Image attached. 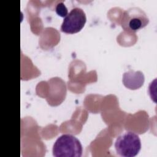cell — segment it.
<instances>
[{
	"label": "cell",
	"mask_w": 157,
	"mask_h": 157,
	"mask_svg": "<svg viewBox=\"0 0 157 157\" xmlns=\"http://www.w3.org/2000/svg\"><path fill=\"white\" fill-rule=\"evenodd\" d=\"M52 152L55 157H80L83 148L80 141L75 136L64 134L56 140Z\"/></svg>",
	"instance_id": "6da1fadb"
},
{
	"label": "cell",
	"mask_w": 157,
	"mask_h": 157,
	"mask_svg": "<svg viewBox=\"0 0 157 157\" xmlns=\"http://www.w3.org/2000/svg\"><path fill=\"white\" fill-rule=\"evenodd\" d=\"M117 153L123 157H134L141 149V141L139 136L130 131L120 134L115 142Z\"/></svg>",
	"instance_id": "7a4b0ae2"
},
{
	"label": "cell",
	"mask_w": 157,
	"mask_h": 157,
	"mask_svg": "<svg viewBox=\"0 0 157 157\" xmlns=\"http://www.w3.org/2000/svg\"><path fill=\"white\" fill-rule=\"evenodd\" d=\"M149 23V18L146 13L138 7H132L123 13L121 25L124 30L128 32H136Z\"/></svg>",
	"instance_id": "3957f363"
},
{
	"label": "cell",
	"mask_w": 157,
	"mask_h": 157,
	"mask_svg": "<svg viewBox=\"0 0 157 157\" xmlns=\"http://www.w3.org/2000/svg\"><path fill=\"white\" fill-rule=\"evenodd\" d=\"M86 21V17L83 10L80 7H74L64 18L61 26V31L67 34L79 32Z\"/></svg>",
	"instance_id": "277c9868"
},
{
	"label": "cell",
	"mask_w": 157,
	"mask_h": 157,
	"mask_svg": "<svg viewBox=\"0 0 157 157\" xmlns=\"http://www.w3.org/2000/svg\"><path fill=\"white\" fill-rule=\"evenodd\" d=\"M122 81L126 88L130 90H136L144 85L145 77L141 71L130 69L123 74Z\"/></svg>",
	"instance_id": "5b68a950"
},
{
	"label": "cell",
	"mask_w": 157,
	"mask_h": 157,
	"mask_svg": "<svg viewBox=\"0 0 157 157\" xmlns=\"http://www.w3.org/2000/svg\"><path fill=\"white\" fill-rule=\"evenodd\" d=\"M55 11L58 15L62 17H65L68 13L67 8L63 2H59L56 4L55 7Z\"/></svg>",
	"instance_id": "8992f818"
}]
</instances>
